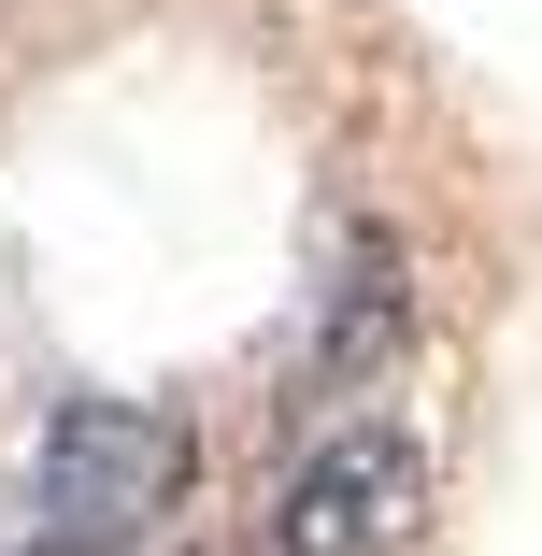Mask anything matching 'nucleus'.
<instances>
[{
    "instance_id": "1",
    "label": "nucleus",
    "mask_w": 542,
    "mask_h": 556,
    "mask_svg": "<svg viewBox=\"0 0 542 556\" xmlns=\"http://www.w3.org/2000/svg\"><path fill=\"white\" fill-rule=\"evenodd\" d=\"M414 528H428V428L414 414L314 428L257 500V556H414Z\"/></svg>"
},
{
    "instance_id": "2",
    "label": "nucleus",
    "mask_w": 542,
    "mask_h": 556,
    "mask_svg": "<svg viewBox=\"0 0 542 556\" xmlns=\"http://www.w3.org/2000/svg\"><path fill=\"white\" fill-rule=\"evenodd\" d=\"M186 500V428L143 400H58L43 428V542L58 556H115Z\"/></svg>"
},
{
    "instance_id": "3",
    "label": "nucleus",
    "mask_w": 542,
    "mask_h": 556,
    "mask_svg": "<svg viewBox=\"0 0 542 556\" xmlns=\"http://www.w3.org/2000/svg\"><path fill=\"white\" fill-rule=\"evenodd\" d=\"M29 556H58V542H29Z\"/></svg>"
}]
</instances>
